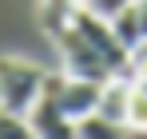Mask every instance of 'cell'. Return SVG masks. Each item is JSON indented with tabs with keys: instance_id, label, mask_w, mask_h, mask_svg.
Wrapping results in <instances>:
<instances>
[{
	"instance_id": "cell-1",
	"label": "cell",
	"mask_w": 147,
	"mask_h": 139,
	"mask_svg": "<svg viewBox=\"0 0 147 139\" xmlns=\"http://www.w3.org/2000/svg\"><path fill=\"white\" fill-rule=\"evenodd\" d=\"M44 80H48V72L40 64L20 60V56H0V107L28 115L44 92Z\"/></svg>"
},
{
	"instance_id": "cell-2",
	"label": "cell",
	"mask_w": 147,
	"mask_h": 139,
	"mask_svg": "<svg viewBox=\"0 0 147 139\" xmlns=\"http://www.w3.org/2000/svg\"><path fill=\"white\" fill-rule=\"evenodd\" d=\"M52 40L60 48V60H64V76H76V80H96V84H107L115 80V72L107 68V60L99 56L96 48L88 44V36L76 28V24H60L52 32Z\"/></svg>"
},
{
	"instance_id": "cell-3",
	"label": "cell",
	"mask_w": 147,
	"mask_h": 139,
	"mask_svg": "<svg viewBox=\"0 0 147 139\" xmlns=\"http://www.w3.org/2000/svg\"><path fill=\"white\" fill-rule=\"evenodd\" d=\"M99 88L103 84H96V80H76V76H64V72L44 80V92L56 99V107L72 123H80L84 115H92L99 107Z\"/></svg>"
},
{
	"instance_id": "cell-4",
	"label": "cell",
	"mask_w": 147,
	"mask_h": 139,
	"mask_svg": "<svg viewBox=\"0 0 147 139\" xmlns=\"http://www.w3.org/2000/svg\"><path fill=\"white\" fill-rule=\"evenodd\" d=\"M28 119H32V127H36V139H80L76 123L56 107V99H52L48 92H40V99H36V107L28 111Z\"/></svg>"
},
{
	"instance_id": "cell-5",
	"label": "cell",
	"mask_w": 147,
	"mask_h": 139,
	"mask_svg": "<svg viewBox=\"0 0 147 139\" xmlns=\"http://www.w3.org/2000/svg\"><path fill=\"white\" fill-rule=\"evenodd\" d=\"M127 103H131V80L127 76H115L99 88V107L96 115L115 119V123H127Z\"/></svg>"
},
{
	"instance_id": "cell-6",
	"label": "cell",
	"mask_w": 147,
	"mask_h": 139,
	"mask_svg": "<svg viewBox=\"0 0 147 139\" xmlns=\"http://www.w3.org/2000/svg\"><path fill=\"white\" fill-rule=\"evenodd\" d=\"M76 131H80V139H123L127 135V123H115V119H103V115H84L80 123H76Z\"/></svg>"
},
{
	"instance_id": "cell-7",
	"label": "cell",
	"mask_w": 147,
	"mask_h": 139,
	"mask_svg": "<svg viewBox=\"0 0 147 139\" xmlns=\"http://www.w3.org/2000/svg\"><path fill=\"white\" fill-rule=\"evenodd\" d=\"M111 28H115V36L127 44V52L143 40V32H139V16H135V0H131L123 12H115V16H111Z\"/></svg>"
},
{
	"instance_id": "cell-8",
	"label": "cell",
	"mask_w": 147,
	"mask_h": 139,
	"mask_svg": "<svg viewBox=\"0 0 147 139\" xmlns=\"http://www.w3.org/2000/svg\"><path fill=\"white\" fill-rule=\"evenodd\" d=\"M0 139H36V127H32L28 115H16V111L0 107Z\"/></svg>"
},
{
	"instance_id": "cell-9",
	"label": "cell",
	"mask_w": 147,
	"mask_h": 139,
	"mask_svg": "<svg viewBox=\"0 0 147 139\" xmlns=\"http://www.w3.org/2000/svg\"><path fill=\"white\" fill-rule=\"evenodd\" d=\"M80 0H40V24L48 28V32H56L60 24L68 20V12H72Z\"/></svg>"
},
{
	"instance_id": "cell-10",
	"label": "cell",
	"mask_w": 147,
	"mask_h": 139,
	"mask_svg": "<svg viewBox=\"0 0 147 139\" xmlns=\"http://www.w3.org/2000/svg\"><path fill=\"white\" fill-rule=\"evenodd\" d=\"M80 4H84V8H92V12H99V16H107V20H111V16H115V12H123V8H127L131 0H80Z\"/></svg>"
},
{
	"instance_id": "cell-11",
	"label": "cell",
	"mask_w": 147,
	"mask_h": 139,
	"mask_svg": "<svg viewBox=\"0 0 147 139\" xmlns=\"http://www.w3.org/2000/svg\"><path fill=\"white\" fill-rule=\"evenodd\" d=\"M123 139H147V127H127V135Z\"/></svg>"
}]
</instances>
